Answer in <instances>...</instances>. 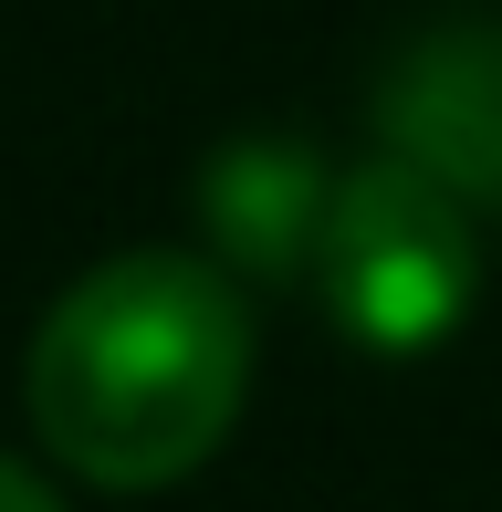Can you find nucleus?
<instances>
[{"label": "nucleus", "mask_w": 502, "mask_h": 512, "mask_svg": "<svg viewBox=\"0 0 502 512\" xmlns=\"http://www.w3.org/2000/svg\"><path fill=\"white\" fill-rule=\"evenodd\" d=\"M251 314L210 251H116L32 335L21 398L42 450L95 492H168L231 439Z\"/></svg>", "instance_id": "f257e3e1"}, {"label": "nucleus", "mask_w": 502, "mask_h": 512, "mask_svg": "<svg viewBox=\"0 0 502 512\" xmlns=\"http://www.w3.org/2000/svg\"><path fill=\"white\" fill-rule=\"evenodd\" d=\"M471 293H482V241H471L461 189L408 168L398 147L356 157L335 178L325 251H314V304L335 314V335L367 356H429L461 335Z\"/></svg>", "instance_id": "f03ea898"}, {"label": "nucleus", "mask_w": 502, "mask_h": 512, "mask_svg": "<svg viewBox=\"0 0 502 512\" xmlns=\"http://www.w3.org/2000/svg\"><path fill=\"white\" fill-rule=\"evenodd\" d=\"M335 178L314 147L293 136H241L199 168V241L231 283H314V251H325V209Z\"/></svg>", "instance_id": "7ed1b4c3"}, {"label": "nucleus", "mask_w": 502, "mask_h": 512, "mask_svg": "<svg viewBox=\"0 0 502 512\" xmlns=\"http://www.w3.org/2000/svg\"><path fill=\"white\" fill-rule=\"evenodd\" d=\"M387 147L461 199H502V21L440 32L387 74Z\"/></svg>", "instance_id": "20e7f679"}, {"label": "nucleus", "mask_w": 502, "mask_h": 512, "mask_svg": "<svg viewBox=\"0 0 502 512\" xmlns=\"http://www.w3.org/2000/svg\"><path fill=\"white\" fill-rule=\"evenodd\" d=\"M0 512H63V502H53V481H42V471L0 460Z\"/></svg>", "instance_id": "39448f33"}]
</instances>
